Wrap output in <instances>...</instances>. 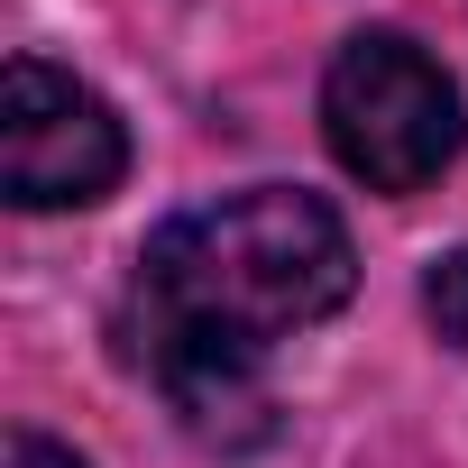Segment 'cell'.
Returning <instances> with one entry per match:
<instances>
[{
  "label": "cell",
  "mask_w": 468,
  "mask_h": 468,
  "mask_svg": "<svg viewBox=\"0 0 468 468\" xmlns=\"http://www.w3.org/2000/svg\"><path fill=\"white\" fill-rule=\"evenodd\" d=\"M358 285L349 229L322 193L249 184L202 211H175L138 249L120 340L165 386V404L220 441L229 413H258V358L322 313H340Z\"/></svg>",
  "instance_id": "obj_1"
},
{
  "label": "cell",
  "mask_w": 468,
  "mask_h": 468,
  "mask_svg": "<svg viewBox=\"0 0 468 468\" xmlns=\"http://www.w3.org/2000/svg\"><path fill=\"white\" fill-rule=\"evenodd\" d=\"M322 138L367 193H422L459 165V83L395 28H358L322 74Z\"/></svg>",
  "instance_id": "obj_2"
},
{
  "label": "cell",
  "mask_w": 468,
  "mask_h": 468,
  "mask_svg": "<svg viewBox=\"0 0 468 468\" xmlns=\"http://www.w3.org/2000/svg\"><path fill=\"white\" fill-rule=\"evenodd\" d=\"M129 175L120 111L47 56H19L0 83V193L19 211H83Z\"/></svg>",
  "instance_id": "obj_3"
},
{
  "label": "cell",
  "mask_w": 468,
  "mask_h": 468,
  "mask_svg": "<svg viewBox=\"0 0 468 468\" xmlns=\"http://www.w3.org/2000/svg\"><path fill=\"white\" fill-rule=\"evenodd\" d=\"M422 313H431V331H441L450 349H468V249L431 258V276H422Z\"/></svg>",
  "instance_id": "obj_4"
},
{
  "label": "cell",
  "mask_w": 468,
  "mask_h": 468,
  "mask_svg": "<svg viewBox=\"0 0 468 468\" xmlns=\"http://www.w3.org/2000/svg\"><path fill=\"white\" fill-rule=\"evenodd\" d=\"M0 468H83L65 441H47V431H10V450H0Z\"/></svg>",
  "instance_id": "obj_5"
}]
</instances>
